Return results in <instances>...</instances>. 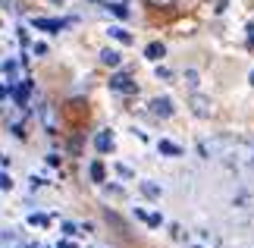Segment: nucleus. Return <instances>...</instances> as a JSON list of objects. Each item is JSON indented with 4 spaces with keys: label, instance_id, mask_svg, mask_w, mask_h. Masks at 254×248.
Segmentation results:
<instances>
[{
    "label": "nucleus",
    "instance_id": "1",
    "mask_svg": "<svg viewBox=\"0 0 254 248\" xmlns=\"http://www.w3.org/2000/svg\"><path fill=\"white\" fill-rule=\"evenodd\" d=\"M110 91H116V94H135V91H138V85H135V79L129 73H116L110 79Z\"/></svg>",
    "mask_w": 254,
    "mask_h": 248
},
{
    "label": "nucleus",
    "instance_id": "7",
    "mask_svg": "<svg viewBox=\"0 0 254 248\" xmlns=\"http://www.w3.org/2000/svg\"><path fill=\"white\" fill-rule=\"evenodd\" d=\"M97 57H101V63H104V66H110V69H116V66L123 63V54L116 51V47H104V51L97 54Z\"/></svg>",
    "mask_w": 254,
    "mask_h": 248
},
{
    "label": "nucleus",
    "instance_id": "11",
    "mask_svg": "<svg viewBox=\"0 0 254 248\" xmlns=\"http://www.w3.org/2000/svg\"><path fill=\"white\" fill-rule=\"evenodd\" d=\"M88 173H91V179H94V182H104V179H107V170H104V164H101V161H94L91 166H88Z\"/></svg>",
    "mask_w": 254,
    "mask_h": 248
},
{
    "label": "nucleus",
    "instance_id": "21",
    "mask_svg": "<svg viewBox=\"0 0 254 248\" xmlns=\"http://www.w3.org/2000/svg\"><path fill=\"white\" fill-rule=\"evenodd\" d=\"M60 248H75V245H69V242H63V245H60Z\"/></svg>",
    "mask_w": 254,
    "mask_h": 248
},
{
    "label": "nucleus",
    "instance_id": "20",
    "mask_svg": "<svg viewBox=\"0 0 254 248\" xmlns=\"http://www.w3.org/2000/svg\"><path fill=\"white\" fill-rule=\"evenodd\" d=\"M248 82H251V85H254V69H251V76H248Z\"/></svg>",
    "mask_w": 254,
    "mask_h": 248
},
{
    "label": "nucleus",
    "instance_id": "18",
    "mask_svg": "<svg viewBox=\"0 0 254 248\" xmlns=\"http://www.w3.org/2000/svg\"><path fill=\"white\" fill-rule=\"evenodd\" d=\"M157 79H170V69L167 66H157Z\"/></svg>",
    "mask_w": 254,
    "mask_h": 248
},
{
    "label": "nucleus",
    "instance_id": "10",
    "mask_svg": "<svg viewBox=\"0 0 254 248\" xmlns=\"http://www.w3.org/2000/svg\"><path fill=\"white\" fill-rule=\"evenodd\" d=\"M191 110L198 116H210V101L207 97H191Z\"/></svg>",
    "mask_w": 254,
    "mask_h": 248
},
{
    "label": "nucleus",
    "instance_id": "6",
    "mask_svg": "<svg viewBox=\"0 0 254 248\" xmlns=\"http://www.w3.org/2000/svg\"><path fill=\"white\" fill-rule=\"evenodd\" d=\"M135 217H138L141 223L154 226V230H157V226H163V217H160L157 211H144V207H135Z\"/></svg>",
    "mask_w": 254,
    "mask_h": 248
},
{
    "label": "nucleus",
    "instance_id": "9",
    "mask_svg": "<svg viewBox=\"0 0 254 248\" xmlns=\"http://www.w3.org/2000/svg\"><path fill=\"white\" fill-rule=\"evenodd\" d=\"M157 151L167 154V157H182V148L176 145V142H170V138H160V142H157Z\"/></svg>",
    "mask_w": 254,
    "mask_h": 248
},
{
    "label": "nucleus",
    "instance_id": "4",
    "mask_svg": "<svg viewBox=\"0 0 254 248\" xmlns=\"http://www.w3.org/2000/svg\"><path fill=\"white\" fill-rule=\"evenodd\" d=\"M94 148L101 154H110L113 151V132H110V129H101V132L94 135Z\"/></svg>",
    "mask_w": 254,
    "mask_h": 248
},
{
    "label": "nucleus",
    "instance_id": "3",
    "mask_svg": "<svg viewBox=\"0 0 254 248\" xmlns=\"http://www.w3.org/2000/svg\"><path fill=\"white\" fill-rule=\"evenodd\" d=\"M148 107H151V113H154V116H160V120H167V116H173V113H176V107H173L170 97H154Z\"/></svg>",
    "mask_w": 254,
    "mask_h": 248
},
{
    "label": "nucleus",
    "instance_id": "14",
    "mask_svg": "<svg viewBox=\"0 0 254 248\" xmlns=\"http://www.w3.org/2000/svg\"><path fill=\"white\" fill-rule=\"evenodd\" d=\"M28 223H32V226H47V223H51V217H44V214H32V217H28Z\"/></svg>",
    "mask_w": 254,
    "mask_h": 248
},
{
    "label": "nucleus",
    "instance_id": "15",
    "mask_svg": "<svg viewBox=\"0 0 254 248\" xmlns=\"http://www.w3.org/2000/svg\"><path fill=\"white\" fill-rule=\"evenodd\" d=\"M116 173H120L123 179H132V176H135V173H132V166H126V164H116Z\"/></svg>",
    "mask_w": 254,
    "mask_h": 248
},
{
    "label": "nucleus",
    "instance_id": "19",
    "mask_svg": "<svg viewBox=\"0 0 254 248\" xmlns=\"http://www.w3.org/2000/svg\"><path fill=\"white\" fill-rule=\"evenodd\" d=\"M226 3L229 0H217V13H226Z\"/></svg>",
    "mask_w": 254,
    "mask_h": 248
},
{
    "label": "nucleus",
    "instance_id": "5",
    "mask_svg": "<svg viewBox=\"0 0 254 248\" xmlns=\"http://www.w3.org/2000/svg\"><path fill=\"white\" fill-rule=\"evenodd\" d=\"M144 57H148L151 63H160L163 57H167V44H163V41H151L148 47H144Z\"/></svg>",
    "mask_w": 254,
    "mask_h": 248
},
{
    "label": "nucleus",
    "instance_id": "2",
    "mask_svg": "<svg viewBox=\"0 0 254 248\" xmlns=\"http://www.w3.org/2000/svg\"><path fill=\"white\" fill-rule=\"evenodd\" d=\"M32 25L38 28V32H47V35H57V32H63V28H66L63 19H44V16L32 19Z\"/></svg>",
    "mask_w": 254,
    "mask_h": 248
},
{
    "label": "nucleus",
    "instance_id": "17",
    "mask_svg": "<svg viewBox=\"0 0 254 248\" xmlns=\"http://www.w3.org/2000/svg\"><path fill=\"white\" fill-rule=\"evenodd\" d=\"M32 54H38V57H44V54H47V44H41V41H38V44L32 47Z\"/></svg>",
    "mask_w": 254,
    "mask_h": 248
},
{
    "label": "nucleus",
    "instance_id": "13",
    "mask_svg": "<svg viewBox=\"0 0 254 248\" xmlns=\"http://www.w3.org/2000/svg\"><path fill=\"white\" fill-rule=\"evenodd\" d=\"M148 6H157V9H170V6H176V0H144Z\"/></svg>",
    "mask_w": 254,
    "mask_h": 248
},
{
    "label": "nucleus",
    "instance_id": "16",
    "mask_svg": "<svg viewBox=\"0 0 254 248\" xmlns=\"http://www.w3.org/2000/svg\"><path fill=\"white\" fill-rule=\"evenodd\" d=\"M9 188H13V179L6 173H0V192H9Z\"/></svg>",
    "mask_w": 254,
    "mask_h": 248
},
{
    "label": "nucleus",
    "instance_id": "8",
    "mask_svg": "<svg viewBox=\"0 0 254 248\" xmlns=\"http://www.w3.org/2000/svg\"><path fill=\"white\" fill-rule=\"evenodd\" d=\"M107 35H110V38H113V41H120V44H126V47H129V44L135 41V38H132L129 32H126V28H123V25H110V28H107Z\"/></svg>",
    "mask_w": 254,
    "mask_h": 248
},
{
    "label": "nucleus",
    "instance_id": "22",
    "mask_svg": "<svg viewBox=\"0 0 254 248\" xmlns=\"http://www.w3.org/2000/svg\"><path fill=\"white\" fill-rule=\"evenodd\" d=\"M191 248H201V245H191Z\"/></svg>",
    "mask_w": 254,
    "mask_h": 248
},
{
    "label": "nucleus",
    "instance_id": "12",
    "mask_svg": "<svg viewBox=\"0 0 254 248\" xmlns=\"http://www.w3.org/2000/svg\"><path fill=\"white\" fill-rule=\"evenodd\" d=\"M141 195H148V198H160L163 195V188L157 182H141Z\"/></svg>",
    "mask_w": 254,
    "mask_h": 248
}]
</instances>
